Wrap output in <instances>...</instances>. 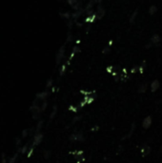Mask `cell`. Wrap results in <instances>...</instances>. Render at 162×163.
<instances>
[{
  "label": "cell",
  "instance_id": "obj_1",
  "mask_svg": "<svg viewBox=\"0 0 162 163\" xmlns=\"http://www.w3.org/2000/svg\"><path fill=\"white\" fill-rule=\"evenodd\" d=\"M151 124H152V117L151 116H147V117H145L144 120H143L142 126L144 129H148V128H150Z\"/></svg>",
  "mask_w": 162,
  "mask_h": 163
},
{
  "label": "cell",
  "instance_id": "obj_2",
  "mask_svg": "<svg viewBox=\"0 0 162 163\" xmlns=\"http://www.w3.org/2000/svg\"><path fill=\"white\" fill-rule=\"evenodd\" d=\"M160 87V83L158 80H154L152 82V84H151V91L154 93L155 91L158 90V88Z\"/></svg>",
  "mask_w": 162,
  "mask_h": 163
},
{
  "label": "cell",
  "instance_id": "obj_3",
  "mask_svg": "<svg viewBox=\"0 0 162 163\" xmlns=\"http://www.w3.org/2000/svg\"><path fill=\"white\" fill-rule=\"evenodd\" d=\"M161 41V37L158 35H154L151 38V42L152 44H158Z\"/></svg>",
  "mask_w": 162,
  "mask_h": 163
},
{
  "label": "cell",
  "instance_id": "obj_4",
  "mask_svg": "<svg viewBox=\"0 0 162 163\" xmlns=\"http://www.w3.org/2000/svg\"><path fill=\"white\" fill-rule=\"evenodd\" d=\"M42 138H43V136L41 134H36L35 137V142H33V144H35V145H38V144L41 142Z\"/></svg>",
  "mask_w": 162,
  "mask_h": 163
},
{
  "label": "cell",
  "instance_id": "obj_5",
  "mask_svg": "<svg viewBox=\"0 0 162 163\" xmlns=\"http://www.w3.org/2000/svg\"><path fill=\"white\" fill-rule=\"evenodd\" d=\"M151 152V148L149 146H143L142 149H141V153H142V155L143 156H147V155H149Z\"/></svg>",
  "mask_w": 162,
  "mask_h": 163
},
{
  "label": "cell",
  "instance_id": "obj_6",
  "mask_svg": "<svg viewBox=\"0 0 162 163\" xmlns=\"http://www.w3.org/2000/svg\"><path fill=\"white\" fill-rule=\"evenodd\" d=\"M96 17L97 18H102L103 17V15H105V10L103 8H98V10H97V12H96Z\"/></svg>",
  "mask_w": 162,
  "mask_h": 163
},
{
  "label": "cell",
  "instance_id": "obj_7",
  "mask_svg": "<svg viewBox=\"0 0 162 163\" xmlns=\"http://www.w3.org/2000/svg\"><path fill=\"white\" fill-rule=\"evenodd\" d=\"M146 89H147V84H141L139 88H138V93L142 94V93L146 92Z\"/></svg>",
  "mask_w": 162,
  "mask_h": 163
},
{
  "label": "cell",
  "instance_id": "obj_8",
  "mask_svg": "<svg viewBox=\"0 0 162 163\" xmlns=\"http://www.w3.org/2000/svg\"><path fill=\"white\" fill-rule=\"evenodd\" d=\"M157 12V8L155 7V6H152L150 9H149V13H150V15H155V13Z\"/></svg>",
  "mask_w": 162,
  "mask_h": 163
},
{
  "label": "cell",
  "instance_id": "obj_9",
  "mask_svg": "<svg viewBox=\"0 0 162 163\" xmlns=\"http://www.w3.org/2000/svg\"><path fill=\"white\" fill-rule=\"evenodd\" d=\"M137 10H135V12H133V15H132V17L130 18V22L131 23H133V21H135V18H136V15H137Z\"/></svg>",
  "mask_w": 162,
  "mask_h": 163
},
{
  "label": "cell",
  "instance_id": "obj_10",
  "mask_svg": "<svg viewBox=\"0 0 162 163\" xmlns=\"http://www.w3.org/2000/svg\"><path fill=\"white\" fill-rule=\"evenodd\" d=\"M144 70H145V61L140 65L139 68H138V71H139V73H141L144 72Z\"/></svg>",
  "mask_w": 162,
  "mask_h": 163
},
{
  "label": "cell",
  "instance_id": "obj_11",
  "mask_svg": "<svg viewBox=\"0 0 162 163\" xmlns=\"http://www.w3.org/2000/svg\"><path fill=\"white\" fill-rule=\"evenodd\" d=\"M110 52H111V50H110V47H109V46H107V47L102 51V54H109Z\"/></svg>",
  "mask_w": 162,
  "mask_h": 163
},
{
  "label": "cell",
  "instance_id": "obj_12",
  "mask_svg": "<svg viewBox=\"0 0 162 163\" xmlns=\"http://www.w3.org/2000/svg\"><path fill=\"white\" fill-rule=\"evenodd\" d=\"M138 68H139V67H137V66L133 67V70H132V73H135L136 71H138Z\"/></svg>",
  "mask_w": 162,
  "mask_h": 163
},
{
  "label": "cell",
  "instance_id": "obj_13",
  "mask_svg": "<svg viewBox=\"0 0 162 163\" xmlns=\"http://www.w3.org/2000/svg\"><path fill=\"white\" fill-rule=\"evenodd\" d=\"M112 70H113V67L112 66H110L107 68V72H112Z\"/></svg>",
  "mask_w": 162,
  "mask_h": 163
},
{
  "label": "cell",
  "instance_id": "obj_14",
  "mask_svg": "<svg viewBox=\"0 0 162 163\" xmlns=\"http://www.w3.org/2000/svg\"><path fill=\"white\" fill-rule=\"evenodd\" d=\"M97 1H101V0H97Z\"/></svg>",
  "mask_w": 162,
  "mask_h": 163
}]
</instances>
